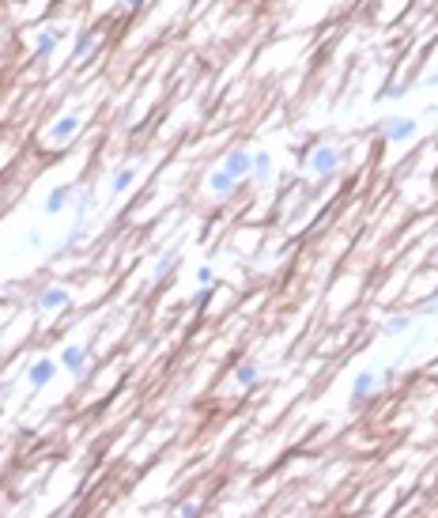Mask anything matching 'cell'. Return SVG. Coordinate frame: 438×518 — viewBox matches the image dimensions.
<instances>
[{
  "instance_id": "cell-1",
  "label": "cell",
  "mask_w": 438,
  "mask_h": 518,
  "mask_svg": "<svg viewBox=\"0 0 438 518\" xmlns=\"http://www.w3.org/2000/svg\"><path fill=\"white\" fill-rule=\"evenodd\" d=\"M337 166H340V148H333V144H318L306 155V171H310L314 178H329Z\"/></svg>"
},
{
  "instance_id": "cell-2",
  "label": "cell",
  "mask_w": 438,
  "mask_h": 518,
  "mask_svg": "<svg viewBox=\"0 0 438 518\" xmlns=\"http://www.w3.org/2000/svg\"><path fill=\"white\" fill-rule=\"evenodd\" d=\"M381 136H386L389 144H408V141H416V133H419V125H416V117H404V114H393V117H381Z\"/></svg>"
},
{
  "instance_id": "cell-3",
  "label": "cell",
  "mask_w": 438,
  "mask_h": 518,
  "mask_svg": "<svg viewBox=\"0 0 438 518\" xmlns=\"http://www.w3.org/2000/svg\"><path fill=\"white\" fill-rule=\"evenodd\" d=\"M381 382H386L381 371H370V367H367V371H359L356 378H351V409H363V405L381 390Z\"/></svg>"
},
{
  "instance_id": "cell-4",
  "label": "cell",
  "mask_w": 438,
  "mask_h": 518,
  "mask_svg": "<svg viewBox=\"0 0 438 518\" xmlns=\"http://www.w3.org/2000/svg\"><path fill=\"white\" fill-rule=\"evenodd\" d=\"M57 364H61V371H68L72 378H83V371H87V345H64Z\"/></svg>"
},
{
  "instance_id": "cell-5",
  "label": "cell",
  "mask_w": 438,
  "mask_h": 518,
  "mask_svg": "<svg viewBox=\"0 0 438 518\" xmlns=\"http://www.w3.org/2000/svg\"><path fill=\"white\" fill-rule=\"evenodd\" d=\"M223 171H231L235 178H249V171H254V152H246V148H231L227 155H223Z\"/></svg>"
},
{
  "instance_id": "cell-6",
  "label": "cell",
  "mask_w": 438,
  "mask_h": 518,
  "mask_svg": "<svg viewBox=\"0 0 438 518\" xmlns=\"http://www.w3.org/2000/svg\"><path fill=\"white\" fill-rule=\"evenodd\" d=\"M57 371H61L57 359H34L31 371H27V382H31L34 390H45V386H50L53 378H57Z\"/></svg>"
},
{
  "instance_id": "cell-7",
  "label": "cell",
  "mask_w": 438,
  "mask_h": 518,
  "mask_svg": "<svg viewBox=\"0 0 438 518\" xmlns=\"http://www.w3.org/2000/svg\"><path fill=\"white\" fill-rule=\"evenodd\" d=\"M61 38H64L61 27H45V31H38V38H34V61L53 57V50L61 45Z\"/></svg>"
},
{
  "instance_id": "cell-8",
  "label": "cell",
  "mask_w": 438,
  "mask_h": 518,
  "mask_svg": "<svg viewBox=\"0 0 438 518\" xmlns=\"http://www.w3.org/2000/svg\"><path fill=\"white\" fill-rule=\"evenodd\" d=\"M72 197H76V189H72V186H57V189H50V193H45V205H42V212H45V216H61V212L72 205Z\"/></svg>"
},
{
  "instance_id": "cell-9",
  "label": "cell",
  "mask_w": 438,
  "mask_h": 518,
  "mask_svg": "<svg viewBox=\"0 0 438 518\" xmlns=\"http://www.w3.org/2000/svg\"><path fill=\"white\" fill-rule=\"evenodd\" d=\"M68 303H72V295L64 288H57V284H53V288H42L34 295V307L38 310H61V307H68Z\"/></svg>"
},
{
  "instance_id": "cell-10",
  "label": "cell",
  "mask_w": 438,
  "mask_h": 518,
  "mask_svg": "<svg viewBox=\"0 0 438 518\" xmlns=\"http://www.w3.org/2000/svg\"><path fill=\"white\" fill-rule=\"evenodd\" d=\"M208 189L216 193V197H231V193L238 189V178H235L231 171H223V166H219V171L208 174Z\"/></svg>"
},
{
  "instance_id": "cell-11",
  "label": "cell",
  "mask_w": 438,
  "mask_h": 518,
  "mask_svg": "<svg viewBox=\"0 0 438 518\" xmlns=\"http://www.w3.org/2000/svg\"><path fill=\"white\" fill-rule=\"evenodd\" d=\"M76 133H80V114H64V117H57V125L50 129V141L64 144V141H72Z\"/></svg>"
},
{
  "instance_id": "cell-12",
  "label": "cell",
  "mask_w": 438,
  "mask_h": 518,
  "mask_svg": "<svg viewBox=\"0 0 438 518\" xmlns=\"http://www.w3.org/2000/svg\"><path fill=\"white\" fill-rule=\"evenodd\" d=\"M136 182V163H125V166H117L114 171V178H110V197H121L129 186Z\"/></svg>"
},
{
  "instance_id": "cell-13",
  "label": "cell",
  "mask_w": 438,
  "mask_h": 518,
  "mask_svg": "<svg viewBox=\"0 0 438 518\" xmlns=\"http://www.w3.org/2000/svg\"><path fill=\"white\" fill-rule=\"evenodd\" d=\"M235 382L242 386V390H254V386L261 382V364H254V359L238 364V367H235Z\"/></svg>"
},
{
  "instance_id": "cell-14",
  "label": "cell",
  "mask_w": 438,
  "mask_h": 518,
  "mask_svg": "<svg viewBox=\"0 0 438 518\" xmlns=\"http://www.w3.org/2000/svg\"><path fill=\"white\" fill-rule=\"evenodd\" d=\"M408 329H412V314H393V318H386V326H381L386 337H404Z\"/></svg>"
},
{
  "instance_id": "cell-15",
  "label": "cell",
  "mask_w": 438,
  "mask_h": 518,
  "mask_svg": "<svg viewBox=\"0 0 438 518\" xmlns=\"http://www.w3.org/2000/svg\"><path fill=\"white\" fill-rule=\"evenodd\" d=\"M268 174H272V155H268V152H254V171H249V178H254V182H268Z\"/></svg>"
},
{
  "instance_id": "cell-16",
  "label": "cell",
  "mask_w": 438,
  "mask_h": 518,
  "mask_svg": "<svg viewBox=\"0 0 438 518\" xmlns=\"http://www.w3.org/2000/svg\"><path fill=\"white\" fill-rule=\"evenodd\" d=\"M95 42H98V31H83L76 38V50H72V53H76V57H87V53L95 50Z\"/></svg>"
},
{
  "instance_id": "cell-17",
  "label": "cell",
  "mask_w": 438,
  "mask_h": 518,
  "mask_svg": "<svg viewBox=\"0 0 438 518\" xmlns=\"http://www.w3.org/2000/svg\"><path fill=\"white\" fill-rule=\"evenodd\" d=\"M200 511H204V507L197 503V499H182V503H174V515H185V518H193Z\"/></svg>"
},
{
  "instance_id": "cell-18",
  "label": "cell",
  "mask_w": 438,
  "mask_h": 518,
  "mask_svg": "<svg viewBox=\"0 0 438 518\" xmlns=\"http://www.w3.org/2000/svg\"><path fill=\"white\" fill-rule=\"evenodd\" d=\"M197 284H200V288H216V269H212V265H200V269H197Z\"/></svg>"
},
{
  "instance_id": "cell-19",
  "label": "cell",
  "mask_w": 438,
  "mask_h": 518,
  "mask_svg": "<svg viewBox=\"0 0 438 518\" xmlns=\"http://www.w3.org/2000/svg\"><path fill=\"white\" fill-rule=\"evenodd\" d=\"M174 261H178V254H166V257H163V261H155V276H163V273H166V269H170V265H174Z\"/></svg>"
},
{
  "instance_id": "cell-20",
  "label": "cell",
  "mask_w": 438,
  "mask_h": 518,
  "mask_svg": "<svg viewBox=\"0 0 438 518\" xmlns=\"http://www.w3.org/2000/svg\"><path fill=\"white\" fill-rule=\"evenodd\" d=\"M212 299V288H200L197 295H193V303H197V307H204V303H208Z\"/></svg>"
},
{
  "instance_id": "cell-21",
  "label": "cell",
  "mask_w": 438,
  "mask_h": 518,
  "mask_svg": "<svg viewBox=\"0 0 438 518\" xmlns=\"http://www.w3.org/2000/svg\"><path fill=\"white\" fill-rule=\"evenodd\" d=\"M404 95H408L404 87H389V91H386V99H404Z\"/></svg>"
},
{
  "instance_id": "cell-22",
  "label": "cell",
  "mask_w": 438,
  "mask_h": 518,
  "mask_svg": "<svg viewBox=\"0 0 438 518\" xmlns=\"http://www.w3.org/2000/svg\"><path fill=\"white\" fill-rule=\"evenodd\" d=\"M140 4H144V0H121V8H125V12H136Z\"/></svg>"
},
{
  "instance_id": "cell-23",
  "label": "cell",
  "mask_w": 438,
  "mask_h": 518,
  "mask_svg": "<svg viewBox=\"0 0 438 518\" xmlns=\"http://www.w3.org/2000/svg\"><path fill=\"white\" fill-rule=\"evenodd\" d=\"M423 83H427V87H438V72H431V76H427Z\"/></svg>"
},
{
  "instance_id": "cell-24",
  "label": "cell",
  "mask_w": 438,
  "mask_h": 518,
  "mask_svg": "<svg viewBox=\"0 0 438 518\" xmlns=\"http://www.w3.org/2000/svg\"><path fill=\"white\" fill-rule=\"evenodd\" d=\"M431 265H435V273H438V254H435V261H431Z\"/></svg>"
}]
</instances>
